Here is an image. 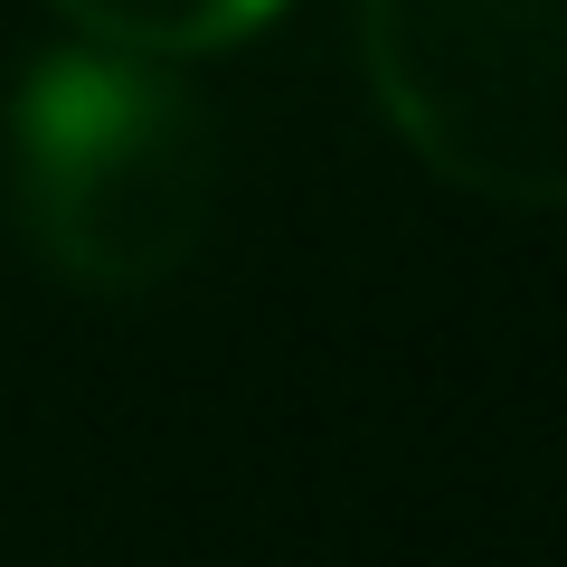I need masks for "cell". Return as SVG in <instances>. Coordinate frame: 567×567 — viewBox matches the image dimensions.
<instances>
[{"mask_svg":"<svg viewBox=\"0 0 567 567\" xmlns=\"http://www.w3.org/2000/svg\"><path fill=\"white\" fill-rule=\"evenodd\" d=\"M218 199V133L162 58L58 48L10 95V208L85 293H152L181 275Z\"/></svg>","mask_w":567,"mask_h":567,"instance_id":"cell-1","label":"cell"},{"mask_svg":"<svg viewBox=\"0 0 567 567\" xmlns=\"http://www.w3.org/2000/svg\"><path fill=\"white\" fill-rule=\"evenodd\" d=\"M360 58L435 181L567 208V0H360Z\"/></svg>","mask_w":567,"mask_h":567,"instance_id":"cell-2","label":"cell"},{"mask_svg":"<svg viewBox=\"0 0 567 567\" xmlns=\"http://www.w3.org/2000/svg\"><path fill=\"white\" fill-rule=\"evenodd\" d=\"M85 29L95 48H123V58H208V48H237L275 20L284 0H48Z\"/></svg>","mask_w":567,"mask_h":567,"instance_id":"cell-3","label":"cell"}]
</instances>
